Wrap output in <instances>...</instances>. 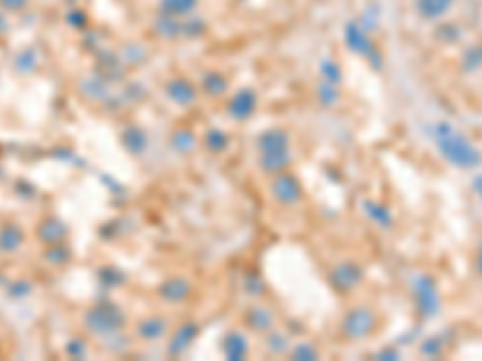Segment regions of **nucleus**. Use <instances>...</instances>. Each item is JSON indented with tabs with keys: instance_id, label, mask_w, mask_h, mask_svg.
<instances>
[{
	"instance_id": "f03ea898",
	"label": "nucleus",
	"mask_w": 482,
	"mask_h": 361,
	"mask_svg": "<svg viewBox=\"0 0 482 361\" xmlns=\"http://www.w3.org/2000/svg\"><path fill=\"white\" fill-rule=\"evenodd\" d=\"M453 5V0H417V13L424 19H437Z\"/></svg>"
},
{
	"instance_id": "20e7f679",
	"label": "nucleus",
	"mask_w": 482,
	"mask_h": 361,
	"mask_svg": "<svg viewBox=\"0 0 482 361\" xmlns=\"http://www.w3.org/2000/svg\"><path fill=\"white\" fill-rule=\"evenodd\" d=\"M475 191H478V193H480V195H482V176H480V179H478V181H475Z\"/></svg>"
},
{
	"instance_id": "f257e3e1",
	"label": "nucleus",
	"mask_w": 482,
	"mask_h": 361,
	"mask_svg": "<svg viewBox=\"0 0 482 361\" xmlns=\"http://www.w3.org/2000/svg\"><path fill=\"white\" fill-rule=\"evenodd\" d=\"M442 152L449 157V159L453 161V164L463 166V169H468V166H475L480 164V154L475 152L473 147H470L468 143H465L460 135L456 133H449L446 138H442Z\"/></svg>"
},
{
	"instance_id": "39448f33",
	"label": "nucleus",
	"mask_w": 482,
	"mask_h": 361,
	"mask_svg": "<svg viewBox=\"0 0 482 361\" xmlns=\"http://www.w3.org/2000/svg\"><path fill=\"white\" fill-rule=\"evenodd\" d=\"M478 268H480V272H482V243H480V263H478Z\"/></svg>"
},
{
	"instance_id": "7ed1b4c3",
	"label": "nucleus",
	"mask_w": 482,
	"mask_h": 361,
	"mask_svg": "<svg viewBox=\"0 0 482 361\" xmlns=\"http://www.w3.org/2000/svg\"><path fill=\"white\" fill-rule=\"evenodd\" d=\"M24 3H27V0H0V5L8 10H20V8H24Z\"/></svg>"
}]
</instances>
